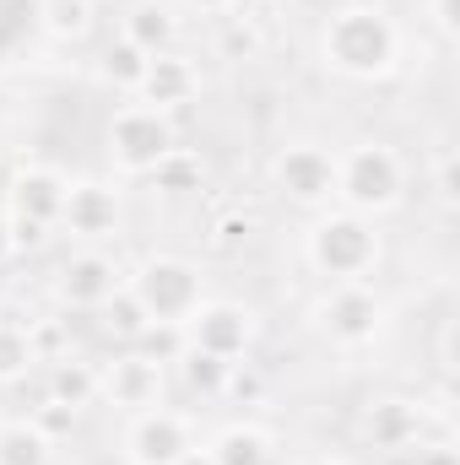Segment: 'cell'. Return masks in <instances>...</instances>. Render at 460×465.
Masks as SVG:
<instances>
[{
	"mask_svg": "<svg viewBox=\"0 0 460 465\" xmlns=\"http://www.w3.org/2000/svg\"><path fill=\"white\" fill-rule=\"evenodd\" d=\"M401 54H406V33L374 0H342L320 22V65L342 82H357V87L385 82L401 71Z\"/></svg>",
	"mask_w": 460,
	"mask_h": 465,
	"instance_id": "cell-1",
	"label": "cell"
},
{
	"mask_svg": "<svg viewBox=\"0 0 460 465\" xmlns=\"http://www.w3.org/2000/svg\"><path fill=\"white\" fill-rule=\"evenodd\" d=\"M406 184H412L406 157L379 135H363V141L336 152V206L342 212L379 223V217L406 206Z\"/></svg>",
	"mask_w": 460,
	"mask_h": 465,
	"instance_id": "cell-2",
	"label": "cell"
},
{
	"mask_svg": "<svg viewBox=\"0 0 460 465\" xmlns=\"http://www.w3.org/2000/svg\"><path fill=\"white\" fill-rule=\"evenodd\" d=\"M385 260V232L379 223L342 212V206H325L309 217L304 228V265L320 276V282H374Z\"/></svg>",
	"mask_w": 460,
	"mask_h": 465,
	"instance_id": "cell-3",
	"label": "cell"
},
{
	"mask_svg": "<svg viewBox=\"0 0 460 465\" xmlns=\"http://www.w3.org/2000/svg\"><path fill=\"white\" fill-rule=\"evenodd\" d=\"M125 287L135 292V303L146 309L152 325H185V320L212 298L201 260L174 254V249H157V254L125 265Z\"/></svg>",
	"mask_w": 460,
	"mask_h": 465,
	"instance_id": "cell-4",
	"label": "cell"
},
{
	"mask_svg": "<svg viewBox=\"0 0 460 465\" xmlns=\"http://www.w3.org/2000/svg\"><path fill=\"white\" fill-rule=\"evenodd\" d=\"M385 320H390V303L374 282H325L320 298L309 303V325L336 351L368 347L385 331Z\"/></svg>",
	"mask_w": 460,
	"mask_h": 465,
	"instance_id": "cell-5",
	"label": "cell"
},
{
	"mask_svg": "<svg viewBox=\"0 0 460 465\" xmlns=\"http://www.w3.org/2000/svg\"><path fill=\"white\" fill-rule=\"evenodd\" d=\"M174 146H179L174 114H157V109H146L135 98L119 104L109 114V124H104V157H109V168L119 179H146Z\"/></svg>",
	"mask_w": 460,
	"mask_h": 465,
	"instance_id": "cell-6",
	"label": "cell"
},
{
	"mask_svg": "<svg viewBox=\"0 0 460 465\" xmlns=\"http://www.w3.org/2000/svg\"><path fill=\"white\" fill-rule=\"evenodd\" d=\"M265 173H271V190L309 217L336 206V146L325 141H282Z\"/></svg>",
	"mask_w": 460,
	"mask_h": 465,
	"instance_id": "cell-7",
	"label": "cell"
},
{
	"mask_svg": "<svg viewBox=\"0 0 460 465\" xmlns=\"http://www.w3.org/2000/svg\"><path fill=\"white\" fill-rule=\"evenodd\" d=\"M119 287H125V265H119V254H109L104 243H82V249H71L65 265L55 271L49 298H55L65 314H98Z\"/></svg>",
	"mask_w": 460,
	"mask_h": 465,
	"instance_id": "cell-8",
	"label": "cell"
},
{
	"mask_svg": "<svg viewBox=\"0 0 460 465\" xmlns=\"http://www.w3.org/2000/svg\"><path fill=\"white\" fill-rule=\"evenodd\" d=\"M98 401L119 417H135L146 406L168 401V362L146 357L141 347H119L109 362H98Z\"/></svg>",
	"mask_w": 460,
	"mask_h": 465,
	"instance_id": "cell-9",
	"label": "cell"
},
{
	"mask_svg": "<svg viewBox=\"0 0 460 465\" xmlns=\"http://www.w3.org/2000/svg\"><path fill=\"white\" fill-rule=\"evenodd\" d=\"M195 444H201L195 439V417L190 411H174L163 401V406H146V411L125 417L119 455H125V465H174L179 455H190Z\"/></svg>",
	"mask_w": 460,
	"mask_h": 465,
	"instance_id": "cell-10",
	"label": "cell"
},
{
	"mask_svg": "<svg viewBox=\"0 0 460 465\" xmlns=\"http://www.w3.org/2000/svg\"><path fill=\"white\" fill-rule=\"evenodd\" d=\"M260 341V314L238 298H206L190 320H185V347L212 351L223 362H244Z\"/></svg>",
	"mask_w": 460,
	"mask_h": 465,
	"instance_id": "cell-11",
	"label": "cell"
},
{
	"mask_svg": "<svg viewBox=\"0 0 460 465\" xmlns=\"http://www.w3.org/2000/svg\"><path fill=\"white\" fill-rule=\"evenodd\" d=\"M357 444L374 450V455H395V450H412L417 439H445V433H428V406L417 395H374L363 411H357Z\"/></svg>",
	"mask_w": 460,
	"mask_h": 465,
	"instance_id": "cell-12",
	"label": "cell"
},
{
	"mask_svg": "<svg viewBox=\"0 0 460 465\" xmlns=\"http://www.w3.org/2000/svg\"><path fill=\"white\" fill-rule=\"evenodd\" d=\"M125 223V201L119 184L109 179H71L65 190V212H60V232L82 249V243H109Z\"/></svg>",
	"mask_w": 460,
	"mask_h": 465,
	"instance_id": "cell-13",
	"label": "cell"
},
{
	"mask_svg": "<svg viewBox=\"0 0 460 465\" xmlns=\"http://www.w3.org/2000/svg\"><path fill=\"white\" fill-rule=\"evenodd\" d=\"M65 190H71V179L55 163H22L5 179V217L55 232L60 228V212H65Z\"/></svg>",
	"mask_w": 460,
	"mask_h": 465,
	"instance_id": "cell-14",
	"label": "cell"
},
{
	"mask_svg": "<svg viewBox=\"0 0 460 465\" xmlns=\"http://www.w3.org/2000/svg\"><path fill=\"white\" fill-rule=\"evenodd\" d=\"M130 98L146 104V109H157V114H179V109H190L201 98V65L185 49H163V54L146 60V71H141V82H135Z\"/></svg>",
	"mask_w": 460,
	"mask_h": 465,
	"instance_id": "cell-15",
	"label": "cell"
},
{
	"mask_svg": "<svg viewBox=\"0 0 460 465\" xmlns=\"http://www.w3.org/2000/svg\"><path fill=\"white\" fill-rule=\"evenodd\" d=\"M119 38L135 44L141 54L179 49V5L174 0H130L119 11Z\"/></svg>",
	"mask_w": 460,
	"mask_h": 465,
	"instance_id": "cell-16",
	"label": "cell"
},
{
	"mask_svg": "<svg viewBox=\"0 0 460 465\" xmlns=\"http://www.w3.org/2000/svg\"><path fill=\"white\" fill-rule=\"evenodd\" d=\"M201 450L212 455V465H276V433L255 417H233Z\"/></svg>",
	"mask_w": 460,
	"mask_h": 465,
	"instance_id": "cell-17",
	"label": "cell"
},
{
	"mask_svg": "<svg viewBox=\"0 0 460 465\" xmlns=\"http://www.w3.org/2000/svg\"><path fill=\"white\" fill-rule=\"evenodd\" d=\"M44 395L65 401V406H76V411L98 406V362L82 357V351H65V357L44 362Z\"/></svg>",
	"mask_w": 460,
	"mask_h": 465,
	"instance_id": "cell-18",
	"label": "cell"
},
{
	"mask_svg": "<svg viewBox=\"0 0 460 465\" xmlns=\"http://www.w3.org/2000/svg\"><path fill=\"white\" fill-rule=\"evenodd\" d=\"M33 22L55 44H82L98 27V0H33Z\"/></svg>",
	"mask_w": 460,
	"mask_h": 465,
	"instance_id": "cell-19",
	"label": "cell"
},
{
	"mask_svg": "<svg viewBox=\"0 0 460 465\" xmlns=\"http://www.w3.org/2000/svg\"><path fill=\"white\" fill-rule=\"evenodd\" d=\"M228 368L223 357H212V351H195L185 347L174 362H168V384H179L185 395H195V401H223V384H228Z\"/></svg>",
	"mask_w": 460,
	"mask_h": 465,
	"instance_id": "cell-20",
	"label": "cell"
},
{
	"mask_svg": "<svg viewBox=\"0 0 460 465\" xmlns=\"http://www.w3.org/2000/svg\"><path fill=\"white\" fill-rule=\"evenodd\" d=\"M0 465H55V444L27 417H5L0 422Z\"/></svg>",
	"mask_w": 460,
	"mask_h": 465,
	"instance_id": "cell-21",
	"label": "cell"
},
{
	"mask_svg": "<svg viewBox=\"0 0 460 465\" xmlns=\"http://www.w3.org/2000/svg\"><path fill=\"white\" fill-rule=\"evenodd\" d=\"M152 190H163V195H195L201 184H206V163H201V152H190V146H174L152 173Z\"/></svg>",
	"mask_w": 460,
	"mask_h": 465,
	"instance_id": "cell-22",
	"label": "cell"
},
{
	"mask_svg": "<svg viewBox=\"0 0 460 465\" xmlns=\"http://www.w3.org/2000/svg\"><path fill=\"white\" fill-rule=\"evenodd\" d=\"M98 325H104V336H115V347H135V341L146 336V325H152V320H146V309L135 303V292H130V287H119L115 298L98 309Z\"/></svg>",
	"mask_w": 460,
	"mask_h": 465,
	"instance_id": "cell-23",
	"label": "cell"
},
{
	"mask_svg": "<svg viewBox=\"0 0 460 465\" xmlns=\"http://www.w3.org/2000/svg\"><path fill=\"white\" fill-rule=\"evenodd\" d=\"M146 60H152V54H141L135 44H125V38L115 33V38L98 49V82H109L115 93H135V82H141Z\"/></svg>",
	"mask_w": 460,
	"mask_h": 465,
	"instance_id": "cell-24",
	"label": "cell"
},
{
	"mask_svg": "<svg viewBox=\"0 0 460 465\" xmlns=\"http://www.w3.org/2000/svg\"><path fill=\"white\" fill-rule=\"evenodd\" d=\"M423 179H428V195L439 212H455L460 206V157L450 141H434L428 163H423Z\"/></svg>",
	"mask_w": 460,
	"mask_h": 465,
	"instance_id": "cell-25",
	"label": "cell"
},
{
	"mask_svg": "<svg viewBox=\"0 0 460 465\" xmlns=\"http://www.w3.org/2000/svg\"><path fill=\"white\" fill-rule=\"evenodd\" d=\"M33 368H38V357H33V341H27V320L0 314V384H22Z\"/></svg>",
	"mask_w": 460,
	"mask_h": 465,
	"instance_id": "cell-26",
	"label": "cell"
},
{
	"mask_svg": "<svg viewBox=\"0 0 460 465\" xmlns=\"http://www.w3.org/2000/svg\"><path fill=\"white\" fill-rule=\"evenodd\" d=\"M217 49H223V60H249L255 49H260V27H255V11H228V16H217Z\"/></svg>",
	"mask_w": 460,
	"mask_h": 465,
	"instance_id": "cell-27",
	"label": "cell"
},
{
	"mask_svg": "<svg viewBox=\"0 0 460 465\" xmlns=\"http://www.w3.org/2000/svg\"><path fill=\"white\" fill-rule=\"evenodd\" d=\"M27 422H33L49 444H60V439H71V433L82 428V411L65 406V401H55V395H38V406H27Z\"/></svg>",
	"mask_w": 460,
	"mask_h": 465,
	"instance_id": "cell-28",
	"label": "cell"
},
{
	"mask_svg": "<svg viewBox=\"0 0 460 465\" xmlns=\"http://www.w3.org/2000/svg\"><path fill=\"white\" fill-rule=\"evenodd\" d=\"M27 341H33L38 368H44V362H55V357H65V351H76V341H71V320H60V314L27 320Z\"/></svg>",
	"mask_w": 460,
	"mask_h": 465,
	"instance_id": "cell-29",
	"label": "cell"
},
{
	"mask_svg": "<svg viewBox=\"0 0 460 465\" xmlns=\"http://www.w3.org/2000/svg\"><path fill=\"white\" fill-rule=\"evenodd\" d=\"M271 395V379H265V368L260 362H233L228 368V384H223V401H238V406H260Z\"/></svg>",
	"mask_w": 460,
	"mask_h": 465,
	"instance_id": "cell-30",
	"label": "cell"
},
{
	"mask_svg": "<svg viewBox=\"0 0 460 465\" xmlns=\"http://www.w3.org/2000/svg\"><path fill=\"white\" fill-rule=\"evenodd\" d=\"M249 228H255V217H249L244 206H217L212 223H206V243H212V249H238V243L249 238Z\"/></svg>",
	"mask_w": 460,
	"mask_h": 465,
	"instance_id": "cell-31",
	"label": "cell"
},
{
	"mask_svg": "<svg viewBox=\"0 0 460 465\" xmlns=\"http://www.w3.org/2000/svg\"><path fill=\"white\" fill-rule=\"evenodd\" d=\"M423 33L439 49H455L460 38V0H423Z\"/></svg>",
	"mask_w": 460,
	"mask_h": 465,
	"instance_id": "cell-32",
	"label": "cell"
},
{
	"mask_svg": "<svg viewBox=\"0 0 460 465\" xmlns=\"http://www.w3.org/2000/svg\"><path fill=\"white\" fill-rule=\"evenodd\" d=\"M385 465H460V460H455V444L450 439H417L412 450L385 455Z\"/></svg>",
	"mask_w": 460,
	"mask_h": 465,
	"instance_id": "cell-33",
	"label": "cell"
},
{
	"mask_svg": "<svg viewBox=\"0 0 460 465\" xmlns=\"http://www.w3.org/2000/svg\"><path fill=\"white\" fill-rule=\"evenodd\" d=\"M135 347L146 351V357H157V362H174L185 351V325H146V336Z\"/></svg>",
	"mask_w": 460,
	"mask_h": 465,
	"instance_id": "cell-34",
	"label": "cell"
},
{
	"mask_svg": "<svg viewBox=\"0 0 460 465\" xmlns=\"http://www.w3.org/2000/svg\"><path fill=\"white\" fill-rule=\"evenodd\" d=\"M179 5H185V11H195V16H212V22H217V16L238 11L244 0H179Z\"/></svg>",
	"mask_w": 460,
	"mask_h": 465,
	"instance_id": "cell-35",
	"label": "cell"
},
{
	"mask_svg": "<svg viewBox=\"0 0 460 465\" xmlns=\"http://www.w3.org/2000/svg\"><path fill=\"white\" fill-rule=\"evenodd\" d=\"M11 260H16V243H11V217L0 206V265H11Z\"/></svg>",
	"mask_w": 460,
	"mask_h": 465,
	"instance_id": "cell-36",
	"label": "cell"
},
{
	"mask_svg": "<svg viewBox=\"0 0 460 465\" xmlns=\"http://www.w3.org/2000/svg\"><path fill=\"white\" fill-rule=\"evenodd\" d=\"M174 465H212V455H206V450H201V444H195V450H190V455H179V460Z\"/></svg>",
	"mask_w": 460,
	"mask_h": 465,
	"instance_id": "cell-37",
	"label": "cell"
},
{
	"mask_svg": "<svg viewBox=\"0 0 460 465\" xmlns=\"http://www.w3.org/2000/svg\"><path fill=\"white\" fill-rule=\"evenodd\" d=\"M298 465H346V460H342V455H304Z\"/></svg>",
	"mask_w": 460,
	"mask_h": 465,
	"instance_id": "cell-38",
	"label": "cell"
},
{
	"mask_svg": "<svg viewBox=\"0 0 460 465\" xmlns=\"http://www.w3.org/2000/svg\"><path fill=\"white\" fill-rule=\"evenodd\" d=\"M244 5H282V0H244Z\"/></svg>",
	"mask_w": 460,
	"mask_h": 465,
	"instance_id": "cell-39",
	"label": "cell"
}]
</instances>
